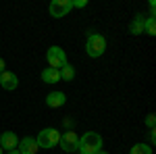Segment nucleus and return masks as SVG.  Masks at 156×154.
I'll return each instance as SVG.
<instances>
[{"mask_svg":"<svg viewBox=\"0 0 156 154\" xmlns=\"http://www.w3.org/2000/svg\"><path fill=\"white\" fill-rule=\"evenodd\" d=\"M85 52L90 59H100L106 52V38L102 34H90L85 40Z\"/></svg>","mask_w":156,"mask_h":154,"instance_id":"2","label":"nucleus"},{"mask_svg":"<svg viewBox=\"0 0 156 154\" xmlns=\"http://www.w3.org/2000/svg\"><path fill=\"white\" fill-rule=\"evenodd\" d=\"M58 73H60V79H65V81H73V79H75V67L69 65V63H67L65 67H60Z\"/></svg>","mask_w":156,"mask_h":154,"instance_id":"13","label":"nucleus"},{"mask_svg":"<svg viewBox=\"0 0 156 154\" xmlns=\"http://www.w3.org/2000/svg\"><path fill=\"white\" fill-rule=\"evenodd\" d=\"M0 85H2L4 90L12 92V90H17V88H19V77H17L15 73H11V71L0 73Z\"/></svg>","mask_w":156,"mask_h":154,"instance_id":"9","label":"nucleus"},{"mask_svg":"<svg viewBox=\"0 0 156 154\" xmlns=\"http://www.w3.org/2000/svg\"><path fill=\"white\" fill-rule=\"evenodd\" d=\"M146 125H148L150 129H154V125H156V115L154 113H150V115L146 117Z\"/></svg>","mask_w":156,"mask_h":154,"instance_id":"16","label":"nucleus"},{"mask_svg":"<svg viewBox=\"0 0 156 154\" xmlns=\"http://www.w3.org/2000/svg\"><path fill=\"white\" fill-rule=\"evenodd\" d=\"M77 154H79V152H77Z\"/></svg>","mask_w":156,"mask_h":154,"instance_id":"24","label":"nucleus"},{"mask_svg":"<svg viewBox=\"0 0 156 154\" xmlns=\"http://www.w3.org/2000/svg\"><path fill=\"white\" fill-rule=\"evenodd\" d=\"M73 9H85L87 6V0H71Z\"/></svg>","mask_w":156,"mask_h":154,"instance_id":"17","label":"nucleus"},{"mask_svg":"<svg viewBox=\"0 0 156 154\" xmlns=\"http://www.w3.org/2000/svg\"><path fill=\"white\" fill-rule=\"evenodd\" d=\"M71 9H73L71 0H52L50 2V17H54V19L67 17Z\"/></svg>","mask_w":156,"mask_h":154,"instance_id":"6","label":"nucleus"},{"mask_svg":"<svg viewBox=\"0 0 156 154\" xmlns=\"http://www.w3.org/2000/svg\"><path fill=\"white\" fill-rule=\"evenodd\" d=\"M17 150H19V154H37V142L36 138H21L19 140V146H17Z\"/></svg>","mask_w":156,"mask_h":154,"instance_id":"7","label":"nucleus"},{"mask_svg":"<svg viewBox=\"0 0 156 154\" xmlns=\"http://www.w3.org/2000/svg\"><path fill=\"white\" fill-rule=\"evenodd\" d=\"M0 138H2V133H0Z\"/></svg>","mask_w":156,"mask_h":154,"instance_id":"23","label":"nucleus"},{"mask_svg":"<svg viewBox=\"0 0 156 154\" xmlns=\"http://www.w3.org/2000/svg\"><path fill=\"white\" fill-rule=\"evenodd\" d=\"M129 154H152V146H148V144H135V146H131Z\"/></svg>","mask_w":156,"mask_h":154,"instance_id":"15","label":"nucleus"},{"mask_svg":"<svg viewBox=\"0 0 156 154\" xmlns=\"http://www.w3.org/2000/svg\"><path fill=\"white\" fill-rule=\"evenodd\" d=\"M150 142H152V144L156 142V131L154 129H150Z\"/></svg>","mask_w":156,"mask_h":154,"instance_id":"18","label":"nucleus"},{"mask_svg":"<svg viewBox=\"0 0 156 154\" xmlns=\"http://www.w3.org/2000/svg\"><path fill=\"white\" fill-rule=\"evenodd\" d=\"M144 17L142 15H135V19H133L131 23H129V31H131L133 36H140V34H144Z\"/></svg>","mask_w":156,"mask_h":154,"instance_id":"12","label":"nucleus"},{"mask_svg":"<svg viewBox=\"0 0 156 154\" xmlns=\"http://www.w3.org/2000/svg\"><path fill=\"white\" fill-rule=\"evenodd\" d=\"M94 154H108V152H104V150H98V152H94Z\"/></svg>","mask_w":156,"mask_h":154,"instance_id":"21","label":"nucleus"},{"mask_svg":"<svg viewBox=\"0 0 156 154\" xmlns=\"http://www.w3.org/2000/svg\"><path fill=\"white\" fill-rule=\"evenodd\" d=\"M4 154H19V150L15 148V150H9V152H4Z\"/></svg>","mask_w":156,"mask_h":154,"instance_id":"20","label":"nucleus"},{"mask_svg":"<svg viewBox=\"0 0 156 154\" xmlns=\"http://www.w3.org/2000/svg\"><path fill=\"white\" fill-rule=\"evenodd\" d=\"M42 81H44V83H58V81H60V73H58V69L46 67V69L42 71Z\"/></svg>","mask_w":156,"mask_h":154,"instance_id":"11","label":"nucleus"},{"mask_svg":"<svg viewBox=\"0 0 156 154\" xmlns=\"http://www.w3.org/2000/svg\"><path fill=\"white\" fill-rule=\"evenodd\" d=\"M17 146H19L17 133H15V131H4L2 138H0V148H2L4 152H9V150H15Z\"/></svg>","mask_w":156,"mask_h":154,"instance_id":"8","label":"nucleus"},{"mask_svg":"<svg viewBox=\"0 0 156 154\" xmlns=\"http://www.w3.org/2000/svg\"><path fill=\"white\" fill-rule=\"evenodd\" d=\"M36 142H37V148H44V150L54 148V146L60 142V131L54 129V127H46V129H42L37 133Z\"/></svg>","mask_w":156,"mask_h":154,"instance_id":"3","label":"nucleus"},{"mask_svg":"<svg viewBox=\"0 0 156 154\" xmlns=\"http://www.w3.org/2000/svg\"><path fill=\"white\" fill-rule=\"evenodd\" d=\"M60 148L65 150V152H79V135H77V131H65V133H60Z\"/></svg>","mask_w":156,"mask_h":154,"instance_id":"5","label":"nucleus"},{"mask_svg":"<svg viewBox=\"0 0 156 154\" xmlns=\"http://www.w3.org/2000/svg\"><path fill=\"white\" fill-rule=\"evenodd\" d=\"M65 102H67V96L62 92H50L46 96V106L48 108H60V106H65Z\"/></svg>","mask_w":156,"mask_h":154,"instance_id":"10","label":"nucleus"},{"mask_svg":"<svg viewBox=\"0 0 156 154\" xmlns=\"http://www.w3.org/2000/svg\"><path fill=\"white\" fill-rule=\"evenodd\" d=\"M144 34L148 36H156V19L154 17H148L144 21Z\"/></svg>","mask_w":156,"mask_h":154,"instance_id":"14","label":"nucleus"},{"mask_svg":"<svg viewBox=\"0 0 156 154\" xmlns=\"http://www.w3.org/2000/svg\"><path fill=\"white\" fill-rule=\"evenodd\" d=\"M4 67H6V63H4V59H0V73H4V71H6Z\"/></svg>","mask_w":156,"mask_h":154,"instance_id":"19","label":"nucleus"},{"mask_svg":"<svg viewBox=\"0 0 156 154\" xmlns=\"http://www.w3.org/2000/svg\"><path fill=\"white\" fill-rule=\"evenodd\" d=\"M0 154H4V150H2V148H0Z\"/></svg>","mask_w":156,"mask_h":154,"instance_id":"22","label":"nucleus"},{"mask_svg":"<svg viewBox=\"0 0 156 154\" xmlns=\"http://www.w3.org/2000/svg\"><path fill=\"white\" fill-rule=\"evenodd\" d=\"M46 60H48V67H52V69H60V67H65L69 63L67 52L60 46H50L48 52H46Z\"/></svg>","mask_w":156,"mask_h":154,"instance_id":"4","label":"nucleus"},{"mask_svg":"<svg viewBox=\"0 0 156 154\" xmlns=\"http://www.w3.org/2000/svg\"><path fill=\"white\" fill-rule=\"evenodd\" d=\"M102 150V135L96 131H85L79 138V154H94Z\"/></svg>","mask_w":156,"mask_h":154,"instance_id":"1","label":"nucleus"}]
</instances>
